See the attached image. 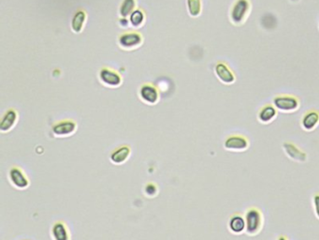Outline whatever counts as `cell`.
<instances>
[{
  "instance_id": "obj_1",
  "label": "cell",
  "mask_w": 319,
  "mask_h": 240,
  "mask_svg": "<svg viewBox=\"0 0 319 240\" xmlns=\"http://www.w3.org/2000/svg\"><path fill=\"white\" fill-rule=\"evenodd\" d=\"M244 219L246 224L245 232L247 235L255 236L260 232L263 224V215L259 208H248Z\"/></svg>"
},
{
  "instance_id": "obj_2",
  "label": "cell",
  "mask_w": 319,
  "mask_h": 240,
  "mask_svg": "<svg viewBox=\"0 0 319 240\" xmlns=\"http://www.w3.org/2000/svg\"><path fill=\"white\" fill-rule=\"evenodd\" d=\"M250 0H236L231 9V21L235 25H240L245 22L251 11Z\"/></svg>"
},
{
  "instance_id": "obj_3",
  "label": "cell",
  "mask_w": 319,
  "mask_h": 240,
  "mask_svg": "<svg viewBox=\"0 0 319 240\" xmlns=\"http://www.w3.org/2000/svg\"><path fill=\"white\" fill-rule=\"evenodd\" d=\"M273 106L281 112L292 113L300 107L299 99L292 95H279L273 98Z\"/></svg>"
},
{
  "instance_id": "obj_4",
  "label": "cell",
  "mask_w": 319,
  "mask_h": 240,
  "mask_svg": "<svg viewBox=\"0 0 319 240\" xmlns=\"http://www.w3.org/2000/svg\"><path fill=\"white\" fill-rule=\"evenodd\" d=\"M8 178L10 184L17 190H26L30 186V180L28 176L24 170L19 166H12L9 169Z\"/></svg>"
},
{
  "instance_id": "obj_5",
  "label": "cell",
  "mask_w": 319,
  "mask_h": 240,
  "mask_svg": "<svg viewBox=\"0 0 319 240\" xmlns=\"http://www.w3.org/2000/svg\"><path fill=\"white\" fill-rule=\"evenodd\" d=\"M77 130V123L72 120H61L53 126L52 131L56 137H70Z\"/></svg>"
},
{
  "instance_id": "obj_6",
  "label": "cell",
  "mask_w": 319,
  "mask_h": 240,
  "mask_svg": "<svg viewBox=\"0 0 319 240\" xmlns=\"http://www.w3.org/2000/svg\"><path fill=\"white\" fill-rule=\"evenodd\" d=\"M224 147L231 151H245L249 147V141L243 135L233 134L225 140Z\"/></svg>"
},
{
  "instance_id": "obj_7",
  "label": "cell",
  "mask_w": 319,
  "mask_h": 240,
  "mask_svg": "<svg viewBox=\"0 0 319 240\" xmlns=\"http://www.w3.org/2000/svg\"><path fill=\"white\" fill-rule=\"evenodd\" d=\"M132 154L131 148L128 144H123L115 148L110 155V160L115 165H122L126 163Z\"/></svg>"
},
{
  "instance_id": "obj_8",
  "label": "cell",
  "mask_w": 319,
  "mask_h": 240,
  "mask_svg": "<svg viewBox=\"0 0 319 240\" xmlns=\"http://www.w3.org/2000/svg\"><path fill=\"white\" fill-rule=\"evenodd\" d=\"M53 240H72V235L69 226L63 221H57L51 228Z\"/></svg>"
},
{
  "instance_id": "obj_9",
  "label": "cell",
  "mask_w": 319,
  "mask_h": 240,
  "mask_svg": "<svg viewBox=\"0 0 319 240\" xmlns=\"http://www.w3.org/2000/svg\"><path fill=\"white\" fill-rule=\"evenodd\" d=\"M142 42H143V38L139 33H126V34H123L119 38L120 46L126 50L137 48L141 46Z\"/></svg>"
},
{
  "instance_id": "obj_10",
  "label": "cell",
  "mask_w": 319,
  "mask_h": 240,
  "mask_svg": "<svg viewBox=\"0 0 319 240\" xmlns=\"http://www.w3.org/2000/svg\"><path fill=\"white\" fill-rule=\"evenodd\" d=\"M215 72H216L217 78L224 84L231 85V84H233L236 81L235 74L229 68V66L226 63H224V62H218L216 65Z\"/></svg>"
},
{
  "instance_id": "obj_11",
  "label": "cell",
  "mask_w": 319,
  "mask_h": 240,
  "mask_svg": "<svg viewBox=\"0 0 319 240\" xmlns=\"http://www.w3.org/2000/svg\"><path fill=\"white\" fill-rule=\"evenodd\" d=\"M18 119H19V116L16 110L8 109V111L4 114V116L2 117L0 121V131L5 133L11 130L16 125Z\"/></svg>"
},
{
  "instance_id": "obj_12",
  "label": "cell",
  "mask_w": 319,
  "mask_h": 240,
  "mask_svg": "<svg viewBox=\"0 0 319 240\" xmlns=\"http://www.w3.org/2000/svg\"><path fill=\"white\" fill-rule=\"evenodd\" d=\"M99 78L104 85L111 87V88L119 87L121 82H122V78L117 72L112 71L110 69H107V68H104L100 71Z\"/></svg>"
},
{
  "instance_id": "obj_13",
  "label": "cell",
  "mask_w": 319,
  "mask_h": 240,
  "mask_svg": "<svg viewBox=\"0 0 319 240\" xmlns=\"http://www.w3.org/2000/svg\"><path fill=\"white\" fill-rule=\"evenodd\" d=\"M283 148L291 160L299 162H305L307 160V154L302 150L298 145L291 142H285L283 144Z\"/></svg>"
},
{
  "instance_id": "obj_14",
  "label": "cell",
  "mask_w": 319,
  "mask_h": 240,
  "mask_svg": "<svg viewBox=\"0 0 319 240\" xmlns=\"http://www.w3.org/2000/svg\"><path fill=\"white\" fill-rule=\"evenodd\" d=\"M140 97L144 103L149 105H155L160 101V94L152 85L143 86L140 90Z\"/></svg>"
},
{
  "instance_id": "obj_15",
  "label": "cell",
  "mask_w": 319,
  "mask_h": 240,
  "mask_svg": "<svg viewBox=\"0 0 319 240\" xmlns=\"http://www.w3.org/2000/svg\"><path fill=\"white\" fill-rule=\"evenodd\" d=\"M319 124V112L317 110H310L305 113L302 119V126L303 128L307 130L311 131L313 129L317 128Z\"/></svg>"
},
{
  "instance_id": "obj_16",
  "label": "cell",
  "mask_w": 319,
  "mask_h": 240,
  "mask_svg": "<svg viewBox=\"0 0 319 240\" xmlns=\"http://www.w3.org/2000/svg\"><path fill=\"white\" fill-rule=\"evenodd\" d=\"M229 229L231 232L236 235H239L244 232L246 229L245 219L239 213L233 214L229 221Z\"/></svg>"
},
{
  "instance_id": "obj_17",
  "label": "cell",
  "mask_w": 319,
  "mask_h": 240,
  "mask_svg": "<svg viewBox=\"0 0 319 240\" xmlns=\"http://www.w3.org/2000/svg\"><path fill=\"white\" fill-rule=\"evenodd\" d=\"M257 117L261 123L268 124L277 117V109L271 104H266L259 110Z\"/></svg>"
},
{
  "instance_id": "obj_18",
  "label": "cell",
  "mask_w": 319,
  "mask_h": 240,
  "mask_svg": "<svg viewBox=\"0 0 319 240\" xmlns=\"http://www.w3.org/2000/svg\"><path fill=\"white\" fill-rule=\"evenodd\" d=\"M87 15L84 10H78L72 18V31L75 33L81 32L86 23Z\"/></svg>"
},
{
  "instance_id": "obj_19",
  "label": "cell",
  "mask_w": 319,
  "mask_h": 240,
  "mask_svg": "<svg viewBox=\"0 0 319 240\" xmlns=\"http://www.w3.org/2000/svg\"><path fill=\"white\" fill-rule=\"evenodd\" d=\"M135 0H124L120 7V14L123 17H128L131 15L135 10Z\"/></svg>"
},
{
  "instance_id": "obj_20",
  "label": "cell",
  "mask_w": 319,
  "mask_h": 240,
  "mask_svg": "<svg viewBox=\"0 0 319 240\" xmlns=\"http://www.w3.org/2000/svg\"><path fill=\"white\" fill-rule=\"evenodd\" d=\"M188 12L192 17H198L201 13V0H187Z\"/></svg>"
},
{
  "instance_id": "obj_21",
  "label": "cell",
  "mask_w": 319,
  "mask_h": 240,
  "mask_svg": "<svg viewBox=\"0 0 319 240\" xmlns=\"http://www.w3.org/2000/svg\"><path fill=\"white\" fill-rule=\"evenodd\" d=\"M260 22L261 25L266 29H272L277 24V20L272 14H264L263 16L261 17Z\"/></svg>"
},
{
  "instance_id": "obj_22",
  "label": "cell",
  "mask_w": 319,
  "mask_h": 240,
  "mask_svg": "<svg viewBox=\"0 0 319 240\" xmlns=\"http://www.w3.org/2000/svg\"><path fill=\"white\" fill-rule=\"evenodd\" d=\"M144 20H145V16L142 10H135L130 15V23L135 27L142 26L144 24Z\"/></svg>"
},
{
  "instance_id": "obj_23",
  "label": "cell",
  "mask_w": 319,
  "mask_h": 240,
  "mask_svg": "<svg viewBox=\"0 0 319 240\" xmlns=\"http://www.w3.org/2000/svg\"><path fill=\"white\" fill-rule=\"evenodd\" d=\"M144 192L146 197H156L159 194V186L153 182L147 183L144 187Z\"/></svg>"
},
{
  "instance_id": "obj_24",
  "label": "cell",
  "mask_w": 319,
  "mask_h": 240,
  "mask_svg": "<svg viewBox=\"0 0 319 240\" xmlns=\"http://www.w3.org/2000/svg\"><path fill=\"white\" fill-rule=\"evenodd\" d=\"M313 202H314V208H315L316 215L318 217V219H319V192L314 195Z\"/></svg>"
},
{
  "instance_id": "obj_25",
  "label": "cell",
  "mask_w": 319,
  "mask_h": 240,
  "mask_svg": "<svg viewBox=\"0 0 319 240\" xmlns=\"http://www.w3.org/2000/svg\"><path fill=\"white\" fill-rule=\"evenodd\" d=\"M277 240H288V239H287L286 236H284V235H281V236H279V237H278V239H277Z\"/></svg>"
},
{
  "instance_id": "obj_26",
  "label": "cell",
  "mask_w": 319,
  "mask_h": 240,
  "mask_svg": "<svg viewBox=\"0 0 319 240\" xmlns=\"http://www.w3.org/2000/svg\"><path fill=\"white\" fill-rule=\"evenodd\" d=\"M292 1H297V0H292Z\"/></svg>"
}]
</instances>
